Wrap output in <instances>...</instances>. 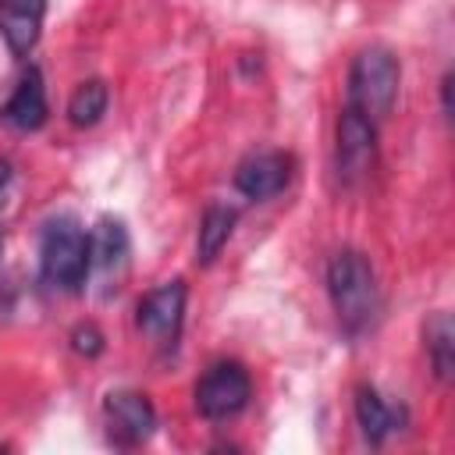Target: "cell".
Instances as JSON below:
<instances>
[{
  "label": "cell",
  "mask_w": 455,
  "mask_h": 455,
  "mask_svg": "<svg viewBox=\"0 0 455 455\" xmlns=\"http://www.w3.org/2000/svg\"><path fill=\"white\" fill-rule=\"evenodd\" d=\"M327 295L338 313V323L348 334H363L380 309V291H377V274L370 259L355 249H341L327 263Z\"/></svg>",
  "instance_id": "1"
},
{
  "label": "cell",
  "mask_w": 455,
  "mask_h": 455,
  "mask_svg": "<svg viewBox=\"0 0 455 455\" xmlns=\"http://www.w3.org/2000/svg\"><path fill=\"white\" fill-rule=\"evenodd\" d=\"M92 274V242L75 217H53L39 238V277L57 291H82Z\"/></svg>",
  "instance_id": "2"
},
{
  "label": "cell",
  "mask_w": 455,
  "mask_h": 455,
  "mask_svg": "<svg viewBox=\"0 0 455 455\" xmlns=\"http://www.w3.org/2000/svg\"><path fill=\"white\" fill-rule=\"evenodd\" d=\"M398 57L387 46H366L352 57L348 68V107H355L370 121H384L398 100Z\"/></svg>",
  "instance_id": "3"
},
{
  "label": "cell",
  "mask_w": 455,
  "mask_h": 455,
  "mask_svg": "<svg viewBox=\"0 0 455 455\" xmlns=\"http://www.w3.org/2000/svg\"><path fill=\"white\" fill-rule=\"evenodd\" d=\"M252 398V380L245 373L242 363L235 359H224V363H213L199 380H196V409L203 419H231L238 416Z\"/></svg>",
  "instance_id": "4"
},
{
  "label": "cell",
  "mask_w": 455,
  "mask_h": 455,
  "mask_svg": "<svg viewBox=\"0 0 455 455\" xmlns=\"http://www.w3.org/2000/svg\"><path fill=\"white\" fill-rule=\"evenodd\" d=\"M377 160V121L359 114L345 103L338 117V142H334V167L345 185H359Z\"/></svg>",
  "instance_id": "5"
},
{
  "label": "cell",
  "mask_w": 455,
  "mask_h": 455,
  "mask_svg": "<svg viewBox=\"0 0 455 455\" xmlns=\"http://www.w3.org/2000/svg\"><path fill=\"white\" fill-rule=\"evenodd\" d=\"M185 281H164L156 284L153 291H146L139 299V309H135V327L153 341L160 345L164 352H171L181 338V323H185Z\"/></svg>",
  "instance_id": "6"
},
{
  "label": "cell",
  "mask_w": 455,
  "mask_h": 455,
  "mask_svg": "<svg viewBox=\"0 0 455 455\" xmlns=\"http://www.w3.org/2000/svg\"><path fill=\"white\" fill-rule=\"evenodd\" d=\"M103 416L110 437L124 448L146 444L156 430V409L142 391H110L103 398Z\"/></svg>",
  "instance_id": "7"
},
{
  "label": "cell",
  "mask_w": 455,
  "mask_h": 455,
  "mask_svg": "<svg viewBox=\"0 0 455 455\" xmlns=\"http://www.w3.org/2000/svg\"><path fill=\"white\" fill-rule=\"evenodd\" d=\"M291 171H295L291 153H281V149L252 153V156H245V160L238 164V171H235V188H238L245 199L259 203V199H270V196L284 192L288 181H291Z\"/></svg>",
  "instance_id": "8"
},
{
  "label": "cell",
  "mask_w": 455,
  "mask_h": 455,
  "mask_svg": "<svg viewBox=\"0 0 455 455\" xmlns=\"http://www.w3.org/2000/svg\"><path fill=\"white\" fill-rule=\"evenodd\" d=\"M46 114H50V103H46L43 71L36 64H28V71L14 85L11 100L0 107V121L7 128H14V132H39L46 124Z\"/></svg>",
  "instance_id": "9"
},
{
  "label": "cell",
  "mask_w": 455,
  "mask_h": 455,
  "mask_svg": "<svg viewBox=\"0 0 455 455\" xmlns=\"http://www.w3.org/2000/svg\"><path fill=\"white\" fill-rule=\"evenodd\" d=\"M46 0H0V36L14 57H28L39 43Z\"/></svg>",
  "instance_id": "10"
},
{
  "label": "cell",
  "mask_w": 455,
  "mask_h": 455,
  "mask_svg": "<svg viewBox=\"0 0 455 455\" xmlns=\"http://www.w3.org/2000/svg\"><path fill=\"white\" fill-rule=\"evenodd\" d=\"M89 242H92V270L110 284V277L117 281L128 267V252H132V242H128V231L121 220L114 217H103L92 231H89Z\"/></svg>",
  "instance_id": "11"
},
{
  "label": "cell",
  "mask_w": 455,
  "mask_h": 455,
  "mask_svg": "<svg viewBox=\"0 0 455 455\" xmlns=\"http://www.w3.org/2000/svg\"><path fill=\"white\" fill-rule=\"evenodd\" d=\"M235 220H238V213L231 206H220V203L206 206V213L199 220V235H196V263L206 267L220 256V249L228 245V238L235 231Z\"/></svg>",
  "instance_id": "12"
},
{
  "label": "cell",
  "mask_w": 455,
  "mask_h": 455,
  "mask_svg": "<svg viewBox=\"0 0 455 455\" xmlns=\"http://www.w3.org/2000/svg\"><path fill=\"white\" fill-rule=\"evenodd\" d=\"M355 423H359V430H363V437L370 444H384V437L398 427L391 405L370 384H359L355 387Z\"/></svg>",
  "instance_id": "13"
},
{
  "label": "cell",
  "mask_w": 455,
  "mask_h": 455,
  "mask_svg": "<svg viewBox=\"0 0 455 455\" xmlns=\"http://www.w3.org/2000/svg\"><path fill=\"white\" fill-rule=\"evenodd\" d=\"M427 355H430V366H434V377L441 384H448L455 377V323L448 313H434L427 320Z\"/></svg>",
  "instance_id": "14"
},
{
  "label": "cell",
  "mask_w": 455,
  "mask_h": 455,
  "mask_svg": "<svg viewBox=\"0 0 455 455\" xmlns=\"http://www.w3.org/2000/svg\"><path fill=\"white\" fill-rule=\"evenodd\" d=\"M107 103H110L107 82L89 78V82H82V85L71 92V100H68V121H71L75 128H92V124L107 114Z\"/></svg>",
  "instance_id": "15"
},
{
  "label": "cell",
  "mask_w": 455,
  "mask_h": 455,
  "mask_svg": "<svg viewBox=\"0 0 455 455\" xmlns=\"http://www.w3.org/2000/svg\"><path fill=\"white\" fill-rule=\"evenodd\" d=\"M71 345H75V352H82V355H100V352H103V334H100L92 323H85V327H75Z\"/></svg>",
  "instance_id": "16"
},
{
  "label": "cell",
  "mask_w": 455,
  "mask_h": 455,
  "mask_svg": "<svg viewBox=\"0 0 455 455\" xmlns=\"http://www.w3.org/2000/svg\"><path fill=\"white\" fill-rule=\"evenodd\" d=\"M441 110H444V117H451V71H444V78H441Z\"/></svg>",
  "instance_id": "17"
},
{
  "label": "cell",
  "mask_w": 455,
  "mask_h": 455,
  "mask_svg": "<svg viewBox=\"0 0 455 455\" xmlns=\"http://www.w3.org/2000/svg\"><path fill=\"white\" fill-rule=\"evenodd\" d=\"M11 185V160H0V206H4V192Z\"/></svg>",
  "instance_id": "18"
}]
</instances>
